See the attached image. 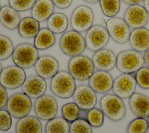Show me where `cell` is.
I'll return each instance as SVG.
<instances>
[{
    "label": "cell",
    "instance_id": "cell-1",
    "mask_svg": "<svg viewBox=\"0 0 149 133\" xmlns=\"http://www.w3.org/2000/svg\"><path fill=\"white\" fill-rule=\"evenodd\" d=\"M76 88L75 79L69 72L65 71H58L50 82V89L52 93L62 99L72 97Z\"/></svg>",
    "mask_w": 149,
    "mask_h": 133
},
{
    "label": "cell",
    "instance_id": "cell-2",
    "mask_svg": "<svg viewBox=\"0 0 149 133\" xmlns=\"http://www.w3.org/2000/svg\"><path fill=\"white\" fill-rule=\"evenodd\" d=\"M100 106L104 114L113 121L123 119L126 115V107L122 99L115 94H107L100 100Z\"/></svg>",
    "mask_w": 149,
    "mask_h": 133
},
{
    "label": "cell",
    "instance_id": "cell-3",
    "mask_svg": "<svg viewBox=\"0 0 149 133\" xmlns=\"http://www.w3.org/2000/svg\"><path fill=\"white\" fill-rule=\"evenodd\" d=\"M144 64V56L134 50L122 51L116 57V68L122 74L136 72Z\"/></svg>",
    "mask_w": 149,
    "mask_h": 133
},
{
    "label": "cell",
    "instance_id": "cell-4",
    "mask_svg": "<svg viewBox=\"0 0 149 133\" xmlns=\"http://www.w3.org/2000/svg\"><path fill=\"white\" fill-rule=\"evenodd\" d=\"M94 69L92 60L83 55L71 57L68 64V72L79 81L89 79L94 74Z\"/></svg>",
    "mask_w": 149,
    "mask_h": 133
},
{
    "label": "cell",
    "instance_id": "cell-5",
    "mask_svg": "<svg viewBox=\"0 0 149 133\" xmlns=\"http://www.w3.org/2000/svg\"><path fill=\"white\" fill-rule=\"evenodd\" d=\"M61 51L71 57L81 55L86 48V41L83 36L75 30L65 32L59 40Z\"/></svg>",
    "mask_w": 149,
    "mask_h": 133
},
{
    "label": "cell",
    "instance_id": "cell-6",
    "mask_svg": "<svg viewBox=\"0 0 149 133\" xmlns=\"http://www.w3.org/2000/svg\"><path fill=\"white\" fill-rule=\"evenodd\" d=\"M12 57L16 65L23 69H28L34 66L39 58V54L34 45L23 43L14 48Z\"/></svg>",
    "mask_w": 149,
    "mask_h": 133
},
{
    "label": "cell",
    "instance_id": "cell-7",
    "mask_svg": "<svg viewBox=\"0 0 149 133\" xmlns=\"http://www.w3.org/2000/svg\"><path fill=\"white\" fill-rule=\"evenodd\" d=\"M94 13L88 6L79 5L72 12L70 16V26L72 30L79 33L87 32L94 22Z\"/></svg>",
    "mask_w": 149,
    "mask_h": 133
},
{
    "label": "cell",
    "instance_id": "cell-8",
    "mask_svg": "<svg viewBox=\"0 0 149 133\" xmlns=\"http://www.w3.org/2000/svg\"><path fill=\"white\" fill-rule=\"evenodd\" d=\"M6 106L12 117L20 119L30 113L32 108V102L31 98L26 94L18 92L12 94L8 99Z\"/></svg>",
    "mask_w": 149,
    "mask_h": 133
},
{
    "label": "cell",
    "instance_id": "cell-9",
    "mask_svg": "<svg viewBox=\"0 0 149 133\" xmlns=\"http://www.w3.org/2000/svg\"><path fill=\"white\" fill-rule=\"evenodd\" d=\"M109 37L105 27L98 24L92 26L86 32L85 35L86 48L93 52L101 50L107 46Z\"/></svg>",
    "mask_w": 149,
    "mask_h": 133
},
{
    "label": "cell",
    "instance_id": "cell-10",
    "mask_svg": "<svg viewBox=\"0 0 149 133\" xmlns=\"http://www.w3.org/2000/svg\"><path fill=\"white\" fill-rule=\"evenodd\" d=\"M34 110L38 118L49 121L56 117L58 110V105L57 101L53 96L44 94L35 101Z\"/></svg>",
    "mask_w": 149,
    "mask_h": 133
},
{
    "label": "cell",
    "instance_id": "cell-11",
    "mask_svg": "<svg viewBox=\"0 0 149 133\" xmlns=\"http://www.w3.org/2000/svg\"><path fill=\"white\" fill-rule=\"evenodd\" d=\"M26 79L24 69L10 65L2 69L0 75V84L6 89H15L22 86Z\"/></svg>",
    "mask_w": 149,
    "mask_h": 133
},
{
    "label": "cell",
    "instance_id": "cell-12",
    "mask_svg": "<svg viewBox=\"0 0 149 133\" xmlns=\"http://www.w3.org/2000/svg\"><path fill=\"white\" fill-rule=\"evenodd\" d=\"M106 29L109 37L116 43H126L130 37V27L123 19L113 17L107 21Z\"/></svg>",
    "mask_w": 149,
    "mask_h": 133
},
{
    "label": "cell",
    "instance_id": "cell-13",
    "mask_svg": "<svg viewBox=\"0 0 149 133\" xmlns=\"http://www.w3.org/2000/svg\"><path fill=\"white\" fill-rule=\"evenodd\" d=\"M136 86L135 76L131 74H122L113 80L112 90L121 99H126L135 93Z\"/></svg>",
    "mask_w": 149,
    "mask_h": 133
},
{
    "label": "cell",
    "instance_id": "cell-14",
    "mask_svg": "<svg viewBox=\"0 0 149 133\" xmlns=\"http://www.w3.org/2000/svg\"><path fill=\"white\" fill-rule=\"evenodd\" d=\"M123 19L128 26L134 29L145 27L148 22V13L140 5L129 6L125 12Z\"/></svg>",
    "mask_w": 149,
    "mask_h": 133
},
{
    "label": "cell",
    "instance_id": "cell-15",
    "mask_svg": "<svg viewBox=\"0 0 149 133\" xmlns=\"http://www.w3.org/2000/svg\"><path fill=\"white\" fill-rule=\"evenodd\" d=\"M73 96L74 103L83 111H88L94 108L97 102L95 92L89 86L86 85L77 86Z\"/></svg>",
    "mask_w": 149,
    "mask_h": 133
},
{
    "label": "cell",
    "instance_id": "cell-16",
    "mask_svg": "<svg viewBox=\"0 0 149 133\" xmlns=\"http://www.w3.org/2000/svg\"><path fill=\"white\" fill-rule=\"evenodd\" d=\"M59 62L54 57L45 55L38 58L34 65V69L37 75L47 79L52 78L58 72Z\"/></svg>",
    "mask_w": 149,
    "mask_h": 133
},
{
    "label": "cell",
    "instance_id": "cell-17",
    "mask_svg": "<svg viewBox=\"0 0 149 133\" xmlns=\"http://www.w3.org/2000/svg\"><path fill=\"white\" fill-rule=\"evenodd\" d=\"M47 89L45 79L38 75H31L26 78L22 86L23 93L33 99H37L44 95Z\"/></svg>",
    "mask_w": 149,
    "mask_h": 133
},
{
    "label": "cell",
    "instance_id": "cell-18",
    "mask_svg": "<svg viewBox=\"0 0 149 133\" xmlns=\"http://www.w3.org/2000/svg\"><path fill=\"white\" fill-rule=\"evenodd\" d=\"M113 83V78L107 71H96L88 79V86L98 93H105L110 91Z\"/></svg>",
    "mask_w": 149,
    "mask_h": 133
},
{
    "label": "cell",
    "instance_id": "cell-19",
    "mask_svg": "<svg viewBox=\"0 0 149 133\" xmlns=\"http://www.w3.org/2000/svg\"><path fill=\"white\" fill-rule=\"evenodd\" d=\"M91 60L94 67L98 71L108 72L116 66V56L109 49L102 48L94 52Z\"/></svg>",
    "mask_w": 149,
    "mask_h": 133
},
{
    "label": "cell",
    "instance_id": "cell-20",
    "mask_svg": "<svg viewBox=\"0 0 149 133\" xmlns=\"http://www.w3.org/2000/svg\"><path fill=\"white\" fill-rule=\"evenodd\" d=\"M129 107L137 117H149V97L140 93H134L130 97Z\"/></svg>",
    "mask_w": 149,
    "mask_h": 133
},
{
    "label": "cell",
    "instance_id": "cell-21",
    "mask_svg": "<svg viewBox=\"0 0 149 133\" xmlns=\"http://www.w3.org/2000/svg\"><path fill=\"white\" fill-rule=\"evenodd\" d=\"M132 48L138 52H144L149 48V30L146 27L134 29L129 37Z\"/></svg>",
    "mask_w": 149,
    "mask_h": 133
},
{
    "label": "cell",
    "instance_id": "cell-22",
    "mask_svg": "<svg viewBox=\"0 0 149 133\" xmlns=\"http://www.w3.org/2000/svg\"><path fill=\"white\" fill-rule=\"evenodd\" d=\"M55 5L51 0H37L31 9V17L38 22H43L54 13Z\"/></svg>",
    "mask_w": 149,
    "mask_h": 133
},
{
    "label": "cell",
    "instance_id": "cell-23",
    "mask_svg": "<svg viewBox=\"0 0 149 133\" xmlns=\"http://www.w3.org/2000/svg\"><path fill=\"white\" fill-rule=\"evenodd\" d=\"M19 12L9 5H4L0 10V23L6 29L13 30L17 29L21 21Z\"/></svg>",
    "mask_w": 149,
    "mask_h": 133
},
{
    "label": "cell",
    "instance_id": "cell-24",
    "mask_svg": "<svg viewBox=\"0 0 149 133\" xmlns=\"http://www.w3.org/2000/svg\"><path fill=\"white\" fill-rule=\"evenodd\" d=\"M15 130L16 133H42V126L39 118L27 116L18 120Z\"/></svg>",
    "mask_w": 149,
    "mask_h": 133
},
{
    "label": "cell",
    "instance_id": "cell-25",
    "mask_svg": "<svg viewBox=\"0 0 149 133\" xmlns=\"http://www.w3.org/2000/svg\"><path fill=\"white\" fill-rule=\"evenodd\" d=\"M40 30V22L32 17H26L22 19L17 27L19 35L25 38L35 37Z\"/></svg>",
    "mask_w": 149,
    "mask_h": 133
},
{
    "label": "cell",
    "instance_id": "cell-26",
    "mask_svg": "<svg viewBox=\"0 0 149 133\" xmlns=\"http://www.w3.org/2000/svg\"><path fill=\"white\" fill-rule=\"evenodd\" d=\"M47 28L54 34L64 33L68 28L69 20L63 13H54L47 20Z\"/></svg>",
    "mask_w": 149,
    "mask_h": 133
},
{
    "label": "cell",
    "instance_id": "cell-27",
    "mask_svg": "<svg viewBox=\"0 0 149 133\" xmlns=\"http://www.w3.org/2000/svg\"><path fill=\"white\" fill-rule=\"evenodd\" d=\"M55 41V34L48 28H43L40 30L34 37V46L38 50H44L53 46Z\"/></svg>",
    "mask_w": 149,
    "mask_h": 133
},
{
    "label": "cell",
    "instance_id": "cell-28",
    "mask_svg": "<svg viewBox=\"0 0 149 133\" xmlns=\"http://www.w3.org/2000/svg\"><path fill=\"white\" fill-rule=\"evenodd\" d=\"M70 124L63 117H55L48 121L45 127V133H69Z\"/></svg>",
    "mask_w": 149,
    "mask_h": 133
},
{
    "label": "cell",
    "instance_id": "cell-29",
    "mask_svg": "<svg viewBox=\"0 0 149 133\" xmlns=\"http://www.w3.org/2000/svg\"><path fill=\"white\" fill-rule=\"evenodd\" d=\"M99 3L104 15L109 18L114 17L120 9V0H100Z\"/></svg>",
    "mask_w": 149,
    "mask_h": 133
},
{
    "label": "cell",
    "instance_id": "cell-30",
    "mask_svg": "<svg viewBox=\"0 0 149 133\" xmlns=\"http://www.w3.org/2000/svg\"><path fill=\"white\" fill-rule=\"evenodd\" d=\"M80 109L75 103H68L62 107V114L69 123H72L79 118Z\"/></svg>",
    "mask_w": 149,
    "mask_h": 133
},
{
    "label": "cell",
    "instance_id": "cell-31",
    "mask_svg": "<svg viewBox=\"0 0 149 133\" xmlns=\"http://www.w3.org/2000/svg\"><path fill=\"white\" fill-rule=\"evenodd\" d=\"M12 40L7 36L0 34V61H3L12 55L14 50Z\"/></svg>",
    "mask_w": 149,
    "mask_h": 133
},
{
    "label": "cell",
    "instance_id": "cell-32",
    "mask_svg": "<svg viewBox=\"0 0 149 133\" xmlns=\"http://www.w3.org/2000/svg\"><path fill=\"white\" fill-rule=\"evenodd\" d=\"M148 127L147 120L144 118L137 117L129 124L126 133H146Z\"/></svg>",
    "mask_w": 149,
    "mask_h": 133
},
{
    "label": "cell",
    "instance_id": "cell-33",
    "mask_svg": "<svg viewBox=\"0 0 149 133\" xmlns=\"http://www.w3.org/2000/svg\"><path fill=\"white\" fill-rule=\"evenodd\" d=\"M87 120L91 127L99 128L104 123V114L101 110L93 108L88 111L87 113Z\"/></svg>",
    "mask_w": 149,
    "mask_h": 133
},
{
    "label": "cell",
    "instance_id": "cell-34",
    "mask_svg": "<svg viewBox=\"0 0 149 133\" xmlns=\"http://www.w3.org/2000/svg\"><path fill=\"white\" fill-rule=\"evenodd\" d=\"M69 133H93L92 127L84 118H78L71 123Z\"/></svg>",
    "mask_w": 149,
    "mask_h": 133
},
{
    "label": "cell",
    "instance_id": "cell-35",
    "mask_svg": "<svg viewBox=\"0 0 149 133\" xmlns=\"http://www.w3.org/2000/svg\"><path fill=\"white\" fill-rule=\"evenodd\" d=\"M9 5L17 12H25L32 9L37 0H8Z\"/></svg>",
    "mask_w": 149,
    "mask_h": 133
},
{
    "label": "cell",
    "instance_id": "cell-36",
    "mask_svg": "<svg viewBox=\"0 0 149 133\" xmlns=\"http://www.w3.org/2000/svg\"><path fill=\"white\" fill-rule=\"evenodd\" d=\"M137 85L144 89H149V68L142 67L136 74Z\"/></svg>",
    "mask_w": 149,
    "mask_h": 133
},
{
    "label": "cell",
    "instance_id": "cell-37",
    "mask_svg": "<svg viewBox=\"0 0 149 133\" xmlns=\"http://www.w3.org/2000/svg\"><path fill=\"white\" fill-rule=\"evenodd\" d=\"M11 116L7 110H0V130L6 131L10 128L12 124Z\"/></svg>",
    "mask_w": 149,
    "mask_h": 133
},
{
    "label": "cell",
    "instance_id": "cell-38",
    "mask_svg": "<svg viewBox=\"0 0 149 133\" xmlns=\"http://www.w3.org/2000/svg\"><path fill=\"white\" fill-rule=\"evenodd\" d=\"M8 100L6 89L0 84V110L3 109L7 104Z\"/></svg>",
    "mask_w": 149,
    "mask_h": 133
},
{
    "label": "cell",
    "instance_id": "cell-39",
    "mask_svg": "<svg viewBox=\"0 0 149 133\" xmlns=\"http://www.w3.org/2000/svg\"><path fill=\"white\" fill-rule=\"evenodd\" d=\"M54 5L59 9H65L69 8L73 2V0H51Z\"/></svg>",
    "mask_w": 149,
    "mask_h": 133
},
{
    "label": "cell",
    "instance_id": "cell-40",
    "mask_svg": "<svg viewBox=\"0 0 149 133\" xmlns=\"http://www.w3.org/2000/svg\"><path fill=\"white\" fill-rule=\"evenodd\" d=\"M144 0H121L122 2L128 5H139V4L143 2Z\"/></svg>",
    "mask_w": 149,
    "mask_h": 133
},
{
    "label": "cell",
    "instance_id": "cell-41",
    "mask_svg": "<svg viewBox=\"0 0 149 133\" xmlns=\"http://www.w3.org/2000/svg\"><path fill=\"white\" fill-rule=\"evenodd\" d=\"M144 59V63L149 67V48L145 51Z\"/></svg>",
    "mask_w": 149,
    "mask_h": 133
},
{
    "label": "cell",
    "instance_id": "cell-42",
    "mask_svg": "<svg viewBox=\"0 0 149 133\" xmlns=\"http://www.w3.org/2000/svg\"><path fill=\"white\" fill-rule=\"evenodd\" d=\"M143 2H144V7L149 15V0H144Z\"/></svg>",
    "mask_w": 149,
    "mask_h": 133
},
{
    "label": "cell",
    "instance_id": "cell-43",
    "mask_svg": "<svg viewBox=\"0 0 149 133\" xmlns=\"http://www.w3.org/2000/svg\"><path fill=\"white\" fill-rule=\"evenodd\" d=\"M83 1H84V2H86L87 3L91 4H96L100 1V0H83Z\"/></svg>",
    "mask_w": 149,
    "mask_h": 133
},
{
    "label": "cell",
    "instance_id": "cell-44",
    "mask_svg": "<svg viewBox=\"0 0 149 133\" xmlns=\"http://www.w3.org/2000/svg\"><path fill=\"white\" fill-rule=\"evenodd\" d=\"M101 23H102V26L104 27H106V25H107V22L105 21V20L103 18L101 19Z\"/></svg>",
    "mask_w": 149,
    "mask_h": 133
},
{
    "label": "cell",
    "instance_id": "cell-45",
    "mask_svg": "<svg viewBox=\"0 0 149 133\" xmlns=\"http://www.w3.org/2000/svg\"><path fill=\"white\" fill-rule=\"evenodd\" d=\"M2 65H1V62H0V75H1V72H2Z\"/></svg>",
    "mask_w": 149,
    "mask_h": 133
},
{
    "label": "cell",
    "instance_id": "cell-46",
    "mask_svg": "<svg viewBox=\"0 0 149 133\" xmlns=\"http://www.w3.org/2000/svg\"><path fill=\"white\" fill-rule=\"evenodd\" d=\"M147 121H148V127H149V117H148V119Z\"/></svg>",
    "mask_w": 149,
    "mask_h": 133
},
{
    "label": "cell",
    "instance_id": "cell-47",
    "mask_svg": "<svg viewBox=\"0 0 149 133\" xmlns=\"http://www.w3.org/2000/svg\"><path fill=\"white\" fill-rule=\"evenodd\" d=\"M1 4H0V10H1Z\"/></svg>",
    "mask_w": 149,
    "mask_h": 133
}]
</instances>
